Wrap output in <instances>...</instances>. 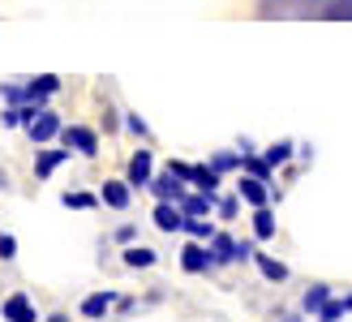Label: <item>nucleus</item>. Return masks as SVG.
Segmentation results:
<instances>
[{
	"label": "nucleus",
	"instance_id": "obj_26",
	"mask_svg": "<svg viewBox=\"0 0 352 322\" xmlns=\"http://www.w3.org/2000/svg\"><path fill=\"white\" fill-rule=\"evenodd\" d=\"M322 17H327V22H352V0H327Z\"/></svg>",
	"mask_w": 352,
	"mask_h": 322
},
{
	"label": "nucleus",
	"instance_id": "obj_7",
	"mask_svg": "<svg viewBox=\"0 0 352 322\" xmlns=\"http://www.w3.org/2000/svg\"><path fill=\"white\" fill-rule=\"evenodd\" d=\"M0 318L5 322H39V310H34V301L26 292H13V297H5V305H0Z\"/></svg>",
	"mask_w": 352,
	"mask_h": 322
},
{
	"label": "nucleus",
	"instance_id": "obj_6",
	"mask_svg": "<svg viewBox=\"0 0 352 322\" xmlns=\"http://www.w3.org/2000/svg\"><path fill=\"white\" fill-rule=\"evenodd\" d=\"M133 185L125 181V176H112V181H103V189H99V198H103V206H112V211H129L133 206Z\"/></svg>",
	"mask_w": 352,
	"mask_h": 322
},
{
	"label": "nucleus",
	"instance_id": "obj_18",
	"mask_svg": "<svg viewBox=\"0 0 352 322\" xmlns=\"http://www.w3.org/2000/svg\"><path fill=\"white\" fill-rule=\"evenodd\" d=\"M120 262L133 266V271H146V266H155L160 258H155V249L151 245H125V254H120Z\"/></svg>",
	"mask_w": 352,
	"mask_h": 322
},
{
	"label": "nucleus",
	"instance_id": "obj_28",
	"mask_svg": "<svg viewBox=\"0 0 352 322\" xmlns=\"http://www.w3.org/2000/svg\"><path fill=\"white\" fill-rule=\"evenodd\" d=\"M125 129H129L133 138H146V133H151V125L138 116V112H125Z\"/></svg>",
	"mask_w": 352,
	"mask_h": 322
},
{
	"label": "nucleus",
	"instance_id": "obj_16",
	"mask_svg": "<svg viewBox=\"0 0 352 322\" xmlns=\"http://www.w3.org/2000/svg\"><path fill=\"white\" fill-rule=\"evenodd\" d=\"M331 297H336V292H331V283H309V288H305V297H301V310L318 318V314L331 305Z\"/></svg>",
	"mask_w": 352,
	"mask_h": 322
},
{
	"label": "nucleus",
	"instance_id": "obj_34",
	"mask_svg": "<svg viewBox=\"0 0 352 322\" xmlns=\"http://www.w3.org/2000/svg\"><path fill=\"white\" fill-rule=\"evenodd\" d=\"M219 215H223V219H232V215H236V198H219V206H215Z\"/></svg>",
	"mask_w": 352,
	"mask_h": 322
},
{
	"label": "nucleus",
	"instance_id": "obj_33",
	"mask_svg": "<svg viewBox=\"0 0 352 322\" xmlns=\"http://www.w3.org/2000/svg\"><path fill=\"white\" fill-rule=\"evenodd\" d=\"M116 241H120V245H138V228H129V224L116 228Z\"/></svg>",
	"mask_w": 352,
	"mask_h": 322
},
{
	"label": "nucleus",
	"instance_id": "obj_30",
	"mask_svg": "<svg viewBox=\"0 0 352 322\" xmlns=\"http://www.w3.org/2000/svg\"><path fill=\"white\" fill-rule=\"evenodd\" d=\"M0 125H5V129H17V125H26V120H22V107H5V112H0Z\"/></svg>",
	"mask_w": 352,
	"mask_h": 322
},
{
	"label": "nucleus",
	"instance_id": "obj_17",
	"mask_svg": "<svg viewBox=\"0 0 352 322\" xmlns=\"http://www.w3.org/2000/svg\"><path fill=\"white\" fill-rule=\"evenodd\" d=\"M219 181L223 176L210 164H193V172H189V189H202V193H219Z\"/></svg>",
	"mask_w": 352,
	"mask_h": 322
},
{
	"label": "nucleus",
	"instance_id": "obj_8",
	"mask_svg": "<svg viewBox=\"0 0 352 322\" xmlns=\"http://www.w3.org/2000/svg\"><path fill=\"white\" fill-rule=\"evenodd\" d=\"M151 224L160 228V232H185V211H181V202H155Z\"/></svg>",
	"mask_w": 352,
	"mask_h": 322
},
{
	"label": "nucleus",
	"instance_id": "obj_22",
	"mask_svg": "<svg viewBox=\"0 0 352 322\" xmlns=\"http://www.w3.org/2000/svg\"><path fill=\"white\" fill-rule=\"evenodd\" d=\"M241 172H250V176H258V181H271V164H267V155L262 151H245V164H241Z\"/></svg>",
	"mask_w": 352,
	"mask_h": 322
},
{
	"label": "nucleus",
	"instance_id": "obj_10",
	"mask_svg": "<svg viewBox=\"0 0 352 322\" xmlns=\"http://www.w3.org/2000/svg\"><path fill=\"white\" fill-rule=\"evenodd\" d=\"M219 206L215 193H202V189H189L185 198H181V211H185V219H210V211Z\"/></svg>",
	"mask_w": 352,
	"mask_h": 322
},
{
	"label": "nucleus",
	"instance_id": "obj_25",
	"mask_svg": "<svg viewBox=\"0 0 352 322\" xmlns=\"http://www.w3.org/2000/svg\"><path fill=\"white\" fill-rule=\"evenodd\" d=\"M215 232H219V228L210 224V219H185V237H189V241H206V245H210V237H215Z\"/></svg>",
	"mask_w": 352,
	"mask_h": 322
},
{
	"label": "nucleus",
	"instance_id": "obj_14",
	"mask_svg": "<svg viewBox=\"0 0 352 322\" xmlns=\"http://www.w3.org/2000/svg\"><path fill=\"white\" fill-rule=\"evenodd\" d=\"M116 297L120 292H91V297H82V318H91V322L108 318V310L116 305Z\"/></svg>",
	"mask_w": 352,
	"mask_h": 322
},
{
	"label": "nucleus",
	"instance_id": "obj_36",
	"mask_svg": "<svg viewBox=\"0 0 352 322\" xmlns=\"http://www.w3.org/2000/svg\"><path fill=\"white\" fill-rule=\"evenodd\" d=\"M0 189H9V172H0Z\"/></svg>",
	"mask_w": 352,
	"mask_h": 322
},
{
	"label": "nucleus",
	"instance_id": "obj_2",
	"mask_svg": "<svg viewBox=\"0 0 352 322\" xmlns=\"http://www.w3.org/2000/svg\"><path fill=\"white\" fill-rule=\"evenodd\" d=\"M125 181H129L133 189H151V181H155V155H151L146 147H138V151L129 155V164H125Z\"/></svg>",
	"mask_w": 352,
	"mask_h": 322
},
{
	"label": "nucleus",
	"instance_id": "obj_15",
	"mask_svg": "<svg viewBox=\"0 0 352 322\" xmlns=\"http://www.w3.org/2000/svg\"><path fill=\"white\" fill-rule=\"evenodd\" d=\"M254 266H258V275L262 279H271V283H288V262H279L275 254H254Z\"/></svg>",
	"mask_w": 352,
	"mask_h": 322
},
{
	"label": "nucleus",
	"instance_id": "obj_11",
	"mask_svg": "<svg viewBox=\"0 0 352 322\" xmlns=\"http://www.w3.org/2000/svg\"><path fill=\"white\" fill-rule=\"evenodd\" d=\"M60 164H69V147H39V155H34V181H47Z\"/></svg>",
	"mask_w": 352,
	"mask_h": 322
},
{
	"label": "nucleus",
	"instance_id": "obj_27",
	"mask_svg": "<svg viewBox=\"0 0 352 322\" xmlns=\"http://www.w3.org/2000/svg\"><path fill=\"white\" fill-rule=\"evenodd\" d=\"M0 99H5L9 107H22V103H26V86H17V82H5V86H0Z\"/></svg>",
	"mask_w": 352,
	"mask_h": 322
},
{
	"label": "nucleus",
	"instance_id": "obj_9",
	"mask_svg": "<svg viewBox=\"0 0 352 322\" xmlns=\"http://www.w3.org/2000/svg\"><path fill=\"white\" fill-rule=\"evenodd\" d=\"M60 91V78L56 74H39V78H30L26 82V103L30 107H47V99Z\"/></svg>",
	"mask_w": 352,
	"mask_h": 322
},
{
	"label": "nucleus",
	"instance_id": "obj_31",
	"mask_svg": "<svg viewBox=\"0 0 352 322\" xmlns=\"http://www.w3.org/2000/svg\"><path fill=\"white\" fill-rule=\"evenodd\" d=\"M168 172H172V176H181V181L189 185V172H193V164H185V159H168Z\"/></svg>",
	"mask_w": 352,
	"mask_h": 322
},
{
	"label": "nucleus",
	"instance_id": "obj_3",
	"mask_svg": "<svg viewBox=\"0 0 352 322\" xmlns=\"http://www.w3.org/2000/svg\"><path fill=\"white\" fill-rule=\"evenodd\" d=\"M210 266H215V254H210L206 241H189V245L181 249V271H185V275H206Z\"/></svg>",
	"mask_w": 352,
	"mask_h": 322
},
{
	"label": "nucleus",
	"instance_id": "obj_19",
	"mask_svg": "<svg viewBox=\"0 0 352 322\" xmlns=\"http://www.w3.org/2000/svg\"><path fill=\"white\" fill-rule=\"evenodd\" d=\"M322 5L327 0H267V5H262V13H309V9H318L322 13Z\"/></svg>",
	"mask_w": 352,
	"mask_h": 322
},
{
	"label": "nucleus",
	"instance_id": "obj_35",
	"mask_svg": "<svg viewBox=\"0 0 352 322\" xmlns=\"http://www.w3.org/2000/svg\"><path fill=\"white\" fill-rule=\"evenodd\" d=\"M43 322H74V318H69V314H60V310H56V314H47Z\"/></svg>",
	"mask_w": 352,
	"mask_h": 322
},
{
	"label": "nucleus",
	"instance_id": "obj_1",
	"mask_svg": "<svg viewBox=\"0 0 352 322\" xmlns=\"http://www.w3.org/2000/svg\"><path fill=\"white\" fill-rule=\"evenodd\" d=\"M236 193H241V202H250L254 211L279 202V193L271 189V181H258V176H250V172H236Z\"/></svg>",
	"mask_w": 352,
	"mask_h": 322
},
{
	"label": "nucleus",
	"instance_id": "obj_23",
	"mask_svg": "<svg viewBox=\"0 0 352 322\" xmlns=\"http://www.w3.org/2000/svg\"><path fill=\"white\" fill-rule=\"evenodd\" d=\"M271 237H275V211L258 206L254 211V241H271Z\"/></svg>",
	"mask_w": 352,
	"mask_h": 322
},
{
	"label": "nucleus",
	"instance_id": "obj_4",
	"mask_svg": "<svg viewBox=\"0 0 352 322\" xmlns=\"http://www.w3.org/2000/svg\"><path fill=\"white\" fill-rule=\"evenodd\" d=\"M60 142H65L69 151L86 155V159H95V155H99V133H95V129H86V125H65Z\"/></svg>",
	"mask_w": 352,
	"mask_h": 322
},
{
	"label": "nucleus",
	"instance_id": "obj_13",
	"mask_svg": "<svg viewBox=\"0 0 352 322\" xmlns=\"http://www.w3.org/2000/svg\"><path fill=\"white\" fill-rule=\"evenodd\" d=\"M210 254H215V266L241 262V241H232L228 232H215V237H210Z\"/></svg>",
	"mask_w": 352,
	"mask_h": 322
},
{
	"label": "nucleus",
	"instance_id": "obj_32",
	"mask_svg": "<svg viewBox=\"0 0 352 322\" xmlns=\"http://www.w3.org/2000/svg\"><path fill=\"white\" fill-rule=\"evenodd\" d=\"M116 120H125V116H116V112H112V107H103V133H116V129H120V125H116Z\"/></svg>",
	"mask_w": 352,
	"mask_h": 322
},
{
	"label": "nucleus",
	"instance_id": "obj_24",
	"mask_svg": "<svg viewBox=\"0 0 352 322\" xmlns=\"http://www.w3.org/2000/svg\"><path fill=\"white\" fill-rule=\"evenodd\" d=\"M292 151H296V142H288V138H279L275 147H267V151H262V155H267V164H271V168H284L288 159H292Z\"/></svg>",
	"mask_w": 352,
	"mask_h": 322
},
{
	"label": "nucleus",
	"instance_id": "obj_12",
	"mask_svg": "<svg viewBox=\"0 0 352 322\" xmlns=\"http://www.w3.org/2000/svg\"><path fill=\"white\" fill-rule=\"evenodd\" d=\"M151 193H155V198H160V202H181L185 193H189V185L181 181V176L164 172V176H155V181H151Z\"/></svg>",
	"mask_w": 352,
	"mask_h": 322
},
{
	"label": "nucleus",
	"instance_id": "obj_21",
	"mask_svg": "<svg viewBox=\"0 0 352 322\" xmlns=\"http://www.w3.org/2000/svg\"><path fill=\"white\" fill-rule=\"evenodd\" d=\"M206 164L215 168L219 176H223V172H241V164H245V151H215V155L206 159Z\"/></svg>",
	"mask_w": 352,
	"mask_h": 322
},
{
	"label": "nucleus",
	"instance_id": "obj_20",
	"mask_svg": "<svg viewBox=\"0 0 352 322\" xmlns=\"http://www.w3.org/2000/svg\"><path fill=\"white\" fill-rule=\"evenodd\" d=\"M60 206L65 211H95V206H103V198L91 189H74V193H60Z\"/></svg>",
	"mask_w": 352,
	"mask_h": 322
},
{
	"label": "nucleus",
	"instance_id": "obj_29",
	"mask_svg": "<svg viewBox=\"0 0 352 322\" xmlns=\"http://www.w3.org/2000/svg\"><path fill=\"white\" fill-rule=\"evenodd\" d=\"M13 258H17V241L9 232H0V262H13Z\"/></svg>",
	"mask_w": 352,
	"mask_h": 322
},
{
	"label": "nucleus",
	"instance_id": "obj_5",
	"mask_svg": "<svg viewBox=\"0 0 352 322\" xmlns=\"http://www.w3.org/2000/svg\"><path fill=\"white\" fill-rule=\"evenodd\" d=\"M26 133H30L34 147H47L52 138H60V133H65V125H60V116H56V112H47V107H43V112L26 125Z\"/></svg>",
	"mask_w": 352,
	"mask_h": 322
}]
</instances>
